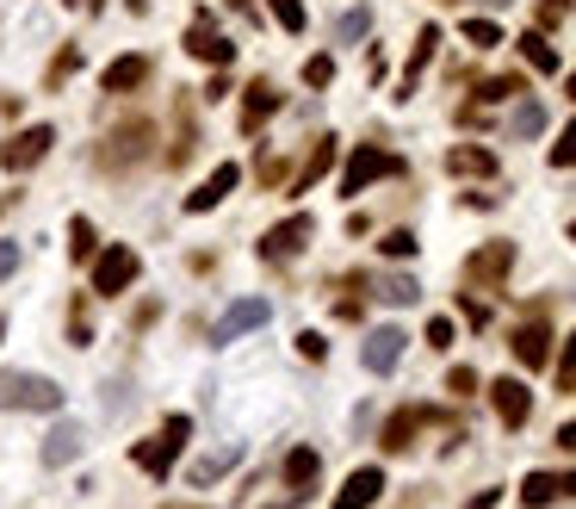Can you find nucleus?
<instances>
[{
    "instance_id": "2f4dec72",
    "label": "nucleus",
    "mask_w": 576,
    "mask_h": 509,
    "mask_svg": "<svg viewBox=\"0 0 576 509\" xmlns=\"http://www.w3.org/2000/svg\"><path fill=\"white\" fill-rule=\"evenodd\" d=\"M552 162H558V168H576V125H564V137L552 144Z\"/></svg>"
},
{
    "instance_id": "c9c22d12",
    "label": "nucleus",
    "mask_w": 576,
    "mask_h": 509,
    "mask_svg": "<svg viewBox=\"0 0 576 509\" xmlns=\"http://www.w3.org/2000/svg\"><path fill=\"white\" fill-rule=\"evenodd\" d=\"M378 249H385V254H397V261H404V254H416V237H409V230H390V237L378 242Z\"/></svg>"
},
{
    "instance_id": "7c9ffc66",
    "label": "nucleus",
    "mask_w": 576,
    "mask_h": 509,
    "mask_svg": "<svg viewBox=\"0 0 576 509\" xmlns=\"http://www.w3.org/2000/svg\"><path fill=\"white\" fill-rule=\"evenodd\" d=\"M385 299H390V304H416V299H421V287L397 273V280H385Z\"/></svg>"
},
{
    "instance_id": "a19ab883",
    "label": "nucleus",
    "mask_w": 576,
    "mask_h": 509,
    "mask_svg": "<svg viewBox=\"0 0 576 509\" xmlns=\"http://www.w3.org/2000/svg\"><path fill=\"white\" fill-rule=\"evenodd\" d=\"M19 273V242H0V280H13Z\"/></svg>"
},
{
    "instance_id": "f704fd0d",
    "label": "nucleus",
    "mask_w": 576,
    "mask_h": 509,
    "mask_svg": "<svg viewBox=\"0 0 576 509\" xmlns=\"http://www.w3.org/2000/svg\"><path fill=\"white\" fill-rule=\"evenodd\" d=\"M558 385L564 392H576V335L564 342V361H558Z\"/></svg>"
},
{
    "instance_id": "c756f323",
    "label": "nucleus",
    "mask_w": 576,
    "mask_h": 509,
    "mask_svg": "<svg viewBox=\"0 0 576 509\" xmlns=\"http://www.w3.org/2000/svg\"><path fill=\"white\" fill-rule=\"evenodd\" d=\"M328 162H335V144H316V156H311V162H304V175H297V187H311V180H316V175H323Z\"/></svg>"
},
{
    "instance_id": "de8ad7c7",
    "label": "nucleus",
    "mask_w": 576,
    "mask_h": 509,
    "mask_svg": "<svg viewBox=\"0 0 576 509\" xmlns=\"http://www.w3.org/2000/svg\"><path fill=\"white\" fill-rule=\"evenodd\" d=\"M0 335H7V318H0Z\"/></svg>"
},
{
    "instance_id": "8fccbe9b",
    "label": "nucleus",
    "mask_w": 576,
    "mask_h": 509,
    "mask_svg": "<svg viewBox=\"0 0 576 509\" xmlns=\"http://www.w3.org/2000/svg\"><path fill=\"white\" fill-rule=\"evenodd\" d=\"M496 7H502V0H496Z\"/></svg>"
},
{
    "instance_id": "1a4fd4ad",
    "label": "nucleus",
    "mask_w": 576,
    "mask_h": 509,
    "mask_svg": "<svg viewBox=\"0 0 576 509\" xmlns=\"http://www.w3.org/2000/svg\"><path fill=\"white\" fill-rule=\"evenodd\" d=\"M404 330H373L366 335V349H359V361H366V373H397V361H404Z\"/></svg>"
},
{
    "instance_id": "423d86ee",
    "label": "nucleus",
    "mask_w": 576,
    "mask_h": 509,
    "mask_svg": "<svg viewBox=\"0 0 576 509\" xmlns=\"http://www.w3.org/2000/svg\"><path fill=\"white\" fill-rule=\"evenodd\" d=\"M266 318H273V304H266V299H235L230 311H223V323H218V330H211V349H230L235 335L261 330Z\"/></svg>"
},
{
    "instance_id": "4c0bfd02",
    "label": "nucleus",
    "mask_w": 576,
    "mask_h": 509,
    "mask_svg": "<svg viewBox=\"0 0 576 509\" xmlns=\"http://www.w3.org/2000/svg\"><path fill=\"white\" fill-rule=\"evenodd\" d=\"M75 63H81V50L69 44L63 56H56V69H50V87H56V81H63V75H75Z\"/></svg>"
},
{
    "instance_id": "f257e3e1",
    "label": "nucleus",
    "mask_w": 576,
    "mask_h": 509,
    "mask_svg": "<svg viewBox=\"0 0 576 509\" xmlns=\"http://www.w3.org/2000/svg\"><path fill=\"white\" fill-rule=\"evenodd\" d=\"M187 435H192V416H168V423H161V435H149V442L130 447V460H137L149 478H168L174 460H180V447H187Z\"/></svg>"
},
{
    "instance_id": "bb28decb",
    "label": "nucleus",
    "mask_w": 576,
    "mask_h": 509,
    "mask_svg": "<svg viewBox=\"0 0 576 509\" xmlns=\"http://www.w3.org/2000/svg\"><path fill=\"white\" fill-rule=\"evenodd\" d=\"M540 131H545V106H540V100H527V106L514 112V137H540Z\"/></svg>"
},
{
    "instance_id": "c85d7f7f",
    "label": "nucleus",
    "mask_w": 576,
    "mask_h": 509,
    "mask_svg": "<svg viewBox=\"0 0 576 509\" xmlns=\"http://www.w3.org/2000/svg\"><path fill=\"white\" fill-rule=\"evenodd\" d=\"M434 44H440V32L428 25V32H421V44H416V56H409V81H416V75H421V63L434 56ZM409 81H404V87H409Z\"/></svg>"
},
{
    "instance_id": "a211bd4d",
    "label": "nucleus",
    "mask_w": 576,
    "mask_h": 509,
    "mask_svg": "<svg viewBox=\"0 0 576 509\" xmlns=\"http://www.w3.org/2000/svg\"><path fill=\"white\" fill-rule=\"evenodd\" d=\"M273 112H280V94H273L266 81H254L249 100H242V131H261L266 118H273Z\"/></svg>"
},
{
    "instance_id": "6e6552de",
    "label": "nucleus",
    "mask_w": 576,
    "mask_h": 509,
    "mask_svg": "<svg viewBox=\"0 0 576 509\" xmlns=\"http://www.w3.org/2000/svg\"><path fill=\"white\" fill-rule=\"evenodd\" d=\"M311 230H316V224L297 211V218H285V224H273V230H266L261 254H266V261H285V254H297L304 242H311Z\"/></svg>"
},
{
    "instance_id": "412c9836",
    "label": "nucleus",
    "mask_w": 576,
    "mask_h": 509,
    "mask_svg": "<svg viewBox=\"0 0 576 509\" xmlns=\"http://www.w3.org/2000/svg\"><path fill=\"white\" fill-rule=\"evenodd\" d=\"M447 168H452V175H496V156H490V149L459 144V149H447Z\"/></svg>"
},
{
    "instance_id": "dca6fc26",
    "label": "nucleus",
    "mask_w": 576,
    "mask_h": 509,
    "mask_svg": "<svg viewBox=\"0 0 576 509\" xmlns=\"http://www.w3.org/2000/svg\"><path fill=\"white\" fill-rule=\"evenodd\" d=\"M545 354H552L545 323H521V330H514V361H521V366H545Z\"/></svg>"
},
{
    "instance_id": "473e14b6",
    "label": "nucleus",
    "mask_w": 576,
    "mask_h": 509,
    "mask_svg": "<svg viewBox=\"0 0 576 509\" xmlns=\"http://www.w3.org/2000/svg\"><path fill=\"white\" fill-rule=\"evenodd\" d=\"M465 38H471V44H483V50H490V44H502V32L490 25V19H465Z\"/></svg>"
},
{
    "instance_id": "9d476101",
    "label": "nucleus",
    "mask_w": 576,
    "mask_h": 509,
    "mask_svg": "<svg viewBox=\"0 0 576 509\" xmlns=\"http://www.w3.org/2000/svg\"><path fill=\"white\" fill-rule=\"evenodd\" d=\"M490 404H496V416L509 423V429H521V423L533 416V392L521 380H496L490 385Z\"/></svg>"
},
{
    "instance_id": "f3484780",
    "label": "nucleus",
    "mask_w": 576,
    "mask_h": 509,
    "mask_svg": "<svg viewBox=\"0 0 576 509\" xmlns=\"http://www.w3.org/2000/svg\"><path fill=\"white\" fill-rule=\"evenodd\" d=\"M421 423H434V411H397V416L385 423V447H390V454H404V447L416 442Z\"/></svg>"
},
{
    "instance_id": "20e7f679",
    "label": "nucleus",
    "mask_w": 576,
    "mask_h": 509,
    "mask_svg": "<svg viewBox=\"0 0 576 509\" xmlns=\"http://www.w3.org/2000/svg\"><path fill=\"white\" fill-rule=\"evenodd\" d=\"M137 273H143L137 249L112 242V249H100V261H94V292H100V299H112V292H125L130 280H137Z\"/></svg>"
},
{
    "instance_id": "f8f14e48",
    "label": "nucleus",
    "mask_w": 576,
    "mask_h": 509,
    "mask_svg": "<svg viewBox=\"0 0 576 509\" xmlns=\"http://www.w3.org/2000/svg\"><path fill=\"white\" fill-rule=\"evenodd\" d=\"M81 447H87V429H81V423H56V429L44 435V466H75Z\"/></svg>"
},
{
    "instance_id": "49530a36",
    "label": "nucleus",
    "mask_w": 576,
    "mask_h": 509,
    "mask_svg": "<svg viewBox=\"0 0 576 509\" xmlns=\"http://www.w3.org/2000/svg\"><path fill=\"white\" fill-rule=\"evenodd\" d=\"M230 7H249V0H230Z\"/></svg>"
},
{
    "instance_id": "4468645a",
    "label": "nucleus",
    "mask_w": 576,
    "mask_h": 509,
    "mask_svg": "<svg viewBox=\"0 0 576 509\" xmlns=\"http://www.w3.org/2000/svg\"><path fill=\"white\" fill-rule=\"evenodd\" d=\"M235 180H242V168H235V162H223L218 175L205 180V187H192V193H187V211H211V206H223V193H230Z\"/></svg>"
},
{
    "instance_id": "79ce46f5",
    "label": "nucleus",
    "mask_w": 576,
    "mask_h": 509,
    "mask_svg": "<svg viewBox=\"0 0 576 509\" xmlns=\"http://www.w3.org/2000/svg\"><path fill=\"white\" fill-rule=\"evenodd\" d=\"M366 25H373V19H366V13H347L342 25H335V32H342V38H366Z\"/></svg>"
},
{
    "instance_id": "a878e982",
    "label": "nucleus",
    "mask_w": 576,
    "mask_h": 509,
    "mask_svg": "<svg viewBox=\"0 0 576 509\" xmlns=\"http://www.w3.org/2000/svg\"><path fill=\"white\" fill-rule=\"evenodd\" d=\"M69 342H75V349L94 342V335H87V292H75V304H69Z\"/></svg>"
},
{
    "instance_id": "72a5a7b5",
    "label": "nucleus",
    "mask_w": 576,
    "mask_h": 509,
    "mask_svg": "<svg viewBox=\"0 0 576 509\" xmlns=\"http://www.w3.org/2000/svg\"><path fill=\"white\" fill-rule=\"evenodd\" d=\"M304 81H311V87H328V81H335V63H328V56H311V63H304Z\"/></svg>"
},
{
    "instance_id": "c03bdc74",
    "label": "nucleus",
    "mask_w": 576,
    "mask_h": 509,
    "mask_svg": "<svg viewBox=\"0 0 576 509\" xmlns=\"http://www.w3.org/2000/svg\"><path fill=\"white\" fill-rule=\"evenodd\" d=\"M558 442H564V447H576V423H564V429H558Z\"/></svg>"
},
{
    "instance_id": "e433bc0d",
    "label": "nucleus",
    "mask_w": 576,
    "mask_h": 509,
    "mask_svg": "<svg viewBox=\"0 0 576 509\" xmlns=\"http://www.w3.org/2000/svg\"><path fill=\"white\" fill-rule=\"evenodd\" d=\"M297 354H304V361H323V354H328V342H323L316 330H304V335H297Z\"/></svg>"
},
{
    "instance_id": "b1692460",
    "label": "nucleus",
    "mask_w": 576,
    "mask_h": 509,
    "mask_svg": "<svg viewBox=\"0 0 576 509\" xmlns=\"http://www.w3.org/2000/svg\"><path fill=\"white\" fill-rule=\"evenodd\" d=\"M552 497H558V478H552V472H527V485H521V503H527V509H545Z\"/></svg>"
},
{
    "instance_id": "a18cd8bd",
    "label": "nucleus",
    "mask_w": 576,
    "mask_h": 509,
    "mask_svg": "<svg viewBox=\"0 0 576 509\" xmlns=\"http://www.w3.org/2000/svg\"><path fill=\"white\" fill-rule=\"evenodd\" d=\"M570 100H576V75H570Z\"/></svg>"
},
{
    "instance_id": "ea45409f",
    "label": "nucleus",
    "mask_w": 576,
    "mask_h": 509,
    "mask_svg": "<svg viewBox=\"0 0 576 509\" xmlns=\"http://www.w3.org/2000/svg\"><path fill=\"white\" fill-rule=\"evenodd\" d=\"M428 342H434V349H452V318H434V323H428Z\"/></svg>"
},
{
    "instance_id": "58836bf2",
    "label": "nucleus",
    "mask_w": 576,
    "mask_h": 509,
    "mask_svg": "<svg viewBox=\"0 0 576 509\" xmlns=\"http://www.w3.org/2000/svg\"><path fill=\"white\" fill-rule=\"evenodd\" d=\"M452 392H459V398H465V392H478V373H471V366H452Z\"/></svg>"
},
{
    "instance_id": "aec40b11",
    "label": "nucleus",
    "mask_w": 576,
    "mask_h": 509,
    "mask_svg": "<svg viewBox=\"0 0 576 509\" xmlns=\"http://www.w3.org/2000/svg\"><path fill=\"white\" fill-rule=\"evenodd\" d=\"M235 460H242V447H218V454H199L187 478H192V485H211V478H223V472H230Z\"/></svg>"
},
{
    "instance_id": "9b49d317",
    "label": "nucleus",
    "mask_w": 576,
    "mask_h": 509,
    "mask_svg": "<svg viewBox=\"0 0 576 509\" xmlns=\"http://www.w3.org/2000/svg\"><path fill=\"white\" fill-rule=\"evenodd\" d=\"M378 491H385V472H378V466H359L342 491H335V509H373Z\"/></svg>"
},
{
    "instance_id": "cd10ccee",
    "label": "nucleus",
    "mask_w": 576,
    "mask_h": 509,
    "mask_svg": "<svg viewBox=\"0 0 576 509\" xmlns=\"http://www.w3.org/2000/svg\"><path fill=\"white\" fill-rule=\"evenodd\" d=\"M273 19L285 32H304V0H273Z\"/></svg>"
},
{
    "instance_id": "5701e85b",
    "label": "nucleus",
    "mask_w": 576,
    "mask_h": 509,
    "mask_svg": "<svg viewBox=\"0 0 576 509\" xmlns=\"http://www.w3.org/2000/svg\"><path fill=\"white\" fill-rule=\"evenodd\" d=\"M521 56H527L540 75H558V50L545 44V32H527V38H521Z\"/></svg>"
},
{
    "instance_id": "4be33fe9",
    "label": "nucleus",
    "mask_w": 576,
    "mask_h": 509,
    "mask_svg": "<svg viewBox=\"0 0 576 509\" xmlns=\"http://www.w3.org/2000/svg\"><path fill=\"white\" fill-rule=\"evenodd\" d=\"M509 261H514L509 242H496V249H478V254H471V280H502V273H509Z\"/></svg>"
},
{
    "instance_id": "0eeeda50",
    "label": "nucleus",
    "mask_w": 576,
    "mask_h": 509,
    "mask_svg": "<svg viewBox=\"0 0 576 509\" xmlns=\"http://www.w3.org/2000/svg\"><path fill=\"white\" fill-rule=\"evenodd\" d=\"M143 149H149V125H137V118H130V125H118L106 137V149H94V162H100V168H125V162H137Z\"/></svg>"
},
{
    "instance_id": "6ab92c4d",
    "label": "nucleus",
    "mask_w": 576,
    "mask_h": 509,
    "mask_svg": "<svg viewBox=\"0 0 576 509\" xmlns=\"http://www.w3.org/2000/svg\"><path fill=\"white\" fill-rule=\"evenodd\" d=\"M187 56H199V63H230V56H235V50L230 44H223V38L218 32H211V25H192V32H187Z\"/></svg>"
},
{
    "instance_id": "f03ea898",
    "label": "nucleus",
    "mask_w": 576,
    "mask_h": 509,
    "mask_svg": "<svg viewBox=\"0 0 576 509\" xmlns=\"http://www.w3.org/2000/svg\"><path fill=\"white\" fill-rule=\"evenodd\" d=\"M0 411H63V385L44 373H0Z\"/></svg>"
},
{
    "instance_id": "2eb2a0df",
    "label": "nucleus",
    "mask_w": 576,
    "mask_h": 509,
    "mask_svg": "<svg viewBox=\"0 0 576 509\" xmlns=\"http://www.w3.org/2000/svg\"><path fill=\"white\" fill-rule=\"evenodd\" d=\"M143 81H149V63H143V56H118V63H106L100 87H106V94H130V87H143Z\"/></svg>"
},
{
    "instance_id": "39448f33",
    "label": "nucleus",
    "mask_w": 576,
    "mask_h": 509,
    "mask_svg": "<svg viewBox=\"0 0 576 509\" xmlns=\"http://www.w3.org/2000/svg\"><path fill=\"white\" fill-rule=\"evenodd\" d=\"M404 162L390 156V149H378V144H359L354 156H347V175H342V193H366L373 180H385V175H397Z\"/></svg>"
},
{
    "instance_id": "ddd939ff",
    "label": "nucleus",
    "mask_w": 576,
    "mask_h": 509,
    "mask_svg": "<svg viewBox=\"0 0 576 509\" xmlns=\"http://www.w3.org/2000/svg\"><path fill=\"white\" fill-rule=\"evenodd\" d=\"M316 472H323L316 447H292V454H285V485H292V503H304V497H311Z\"/></svg>"
},
{
    "instance_id": "09e8293b",
    "label": "nucleus",
    "mask_w": 576,
    "mask_h": 509,
    "mask_svg": "<svg viewBox=\"0 0 576 509\" xmlns=\"http://www.w3.org/2000/svg\"><path fill=\"white\" fill-rule=\"evenodd\" d=\"M273 509H285V503H273Z\"/></svg>"
},
{
    "instance_id": "7ed1b4c3",
    "label": "nucleus",
    "mask_w": 576,
    "mask_h": 509,
    "mask_svg": "<svg viewBox=\"0 0 576 509\" xmlns=\"http://www.w3.org/2000/svg\"><path fill=\"white\" fill-rule=\"evenodd\" d=\"M50 144H56V131H50V125H25V131H13V137L0 144V168L25 175V168H38V162L50 156Z\"/></svg>"
},
{
    "instance_id": "37998d69",
    "label": "nucleus",
    "mask_w": 576,
    "mask_h": 509,
    "mask_svg": "<svg viewBox=\"0 0 576 509\" xmlns=\"http://www.w3.org/2000/svg\"><path fill=\"white\" fill-rule=\"evenodd\" d=\"M558 497H576V472H570V478H558Z\"/></svg>"
},
{
    "instance_id": "393cba45",
    "label": "nucleus",
    "mask_w": 576,
    "mask_h": 509,
    "mask_svg": "<svg viewBox=\"0 0 576 509\" xmlns=\"http://www.w3.org/2000/svg\"><path fill=\"white\" fill-rule=\"evenodd\" d=\"M69 254H75V261H94V224L87 218L69 224Z\"/></svg>"
}]
</instances>
